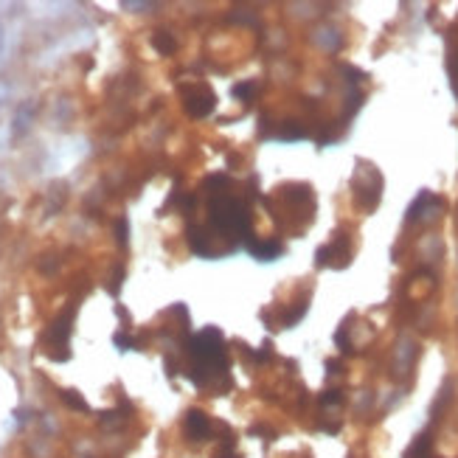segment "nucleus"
<instances>
[{
  "label": "nucleus",
  "mask_w": 458,
  "mask_h": 458,
  "mask_svg": "<svg viewBox=\"0 0 458 458\" xmlns=\"http://www.w3.org/2000/svg\"><path fill=\"white\" fill-rule=\"evenodd\" d=\"M116 346H118V349H135V340L118 332V335H116Z\"/></svg>",
  "instance_id": "obj_11"
},
{
  "label": "nucleus",
  "mask_w": 458,
  "mask_h": 458,
  "mask_svg": "<svg viewBox=\"0 0 458 458\" xmlns=\"http://www.w3.org/2000/svg\"><path fill=\"white\" fill-rule=\"evenodd\" d=\"M211 222L225 234H234V237H251V214L248 205L234 200V197H216L211 200Z\"/></svg>",
  "instance_id": "obj_1"
},
{
  "label": "nucleus",
  "mask_w": 458,
  "mask_h": 458,
  "mask_svg": "<svg viewBox=\"0 0 458 458\" xmlns=\"http://www.w3.org/2000/svg\"><path fill=\"white\" fill-rule=\"evenodd\" d=\"M343 396H340V391H326L324 394V405H338Z\"/></svg>",
  "instance_id": "obj_14"
},
{
  "label": "nucleus",
  "mask_w": 458,
  "mask_h": 458,
  "mask_svg": "<svg viewBox=\"0 0 458 458\" xmlns=\"http://www.w3.org/2000/svg\"><path fill=\"white\" fill-rule=\"evenodd\" d=\"M214 458H240V455L234 452V447H231V444H225L222 450H216V452H214Z\"/></svg>",
  "instance_id": "obj_12"
},
{
  "label": "nucleus",
  "mask_w": 458,
  "mask_h": 458,
  "mask_svg": "<svg viewBox=\"0 0 458 458\" xmlns=\"http://www.w3.org/2000/svg\"><path fill=\"white\" fill-rule=\"evenodd\" d=\"M234 96H237L240 102H251V99L256 96V82H242V85H237V88H234Z\"/></svg>",
  "instance_id": "obj_9"
},
{
  "label": "nucleus",
  "mask_w": 458,
  "mask_h": 458,
  "mask_svg": "<svg viewBox=\"0 0 458 458\" xmlns=\"http://www.w3.org/2000/svg\"><path fill=\"white\" fill-rule=\"evenodd\" d=\"M349 256H352V251H349L346 240L340 237L338 242L324 245V248L318 251V268H326V265H332V268H343V265L349 262Z\"/></svg>",
  "instance_id": "obj_3"
},
{
  "label": "nucleus",
  "mask_w": 458,
  "mask_h": 458,
  "mask_svg": "<svg viewBox=\"0 0 458 458\" xmlns=\"http://www.w3.org/2000/svg\"><path fill=\"white\" fill-rule=\"evenodd\" d=\"M71 318H74V310H68L60 321L51 324V332H48V343L54 349H62V354H68V338H71Z\"/></svg>",
  "instance_id": "obj_4"
},
{
  "label": "nucleus",
  "mask_w": 458,
  "mask_h": 458,
  "mask_svg": "<svg viewBox=\"0 0 458 458\" xmlns=\"http://www.w3.org/2000/svg\"><path fill=\"white\" fill-rule=\"evenodd\" d=\"M183 96H186V110H188V116H194V118L208 116V113L214 110V104H216V96H214L208 88H194V90H186Z\"/></svg>",
  "instance_id": "obj_2"
},
{
  "label": "nucleus",
  "mask_w": 458,
  "mask_h": 458,
  "mask_svg": "<svg viewBox=\"0 0 458 458\" xmlns=\"http://www.w3.org/2000/svg\"><path fill=\"white\" fill-rule=\"evenodd\" d=\"M152 46L160 51V54H172L177 46H174V40H172V34H166V32H158L155 37H152Z\"/></svg>",
  "instance_id": "obj_7"
},
{
  "label": "nucleus",
  "mask_w": 458,
  "mask_h": 458,
  "mask_svg": "<svg viewBox=\"0 0 458 458\" xmlns=\"http://www.w3.org/2000/svg\"><path fill=\"white\" fill-rule=\"evenodd\" d=\"M427 450H430V438L427 436H419L408 452V458H427Z\"/></svg>",
  "instance_id": "obj_8"
},
{
  "label": "nucleus",
  "mask_w": 458,
  "mask_h": 458,
  "mask_svg": "<svg viewBox=\"0 0 458 458\" xmlns=\"http://www.w3.org/2000/svg\"><path fill=\"white\" fill-rule=\"evenodd\" d=\"M116 234H118V242L124 245V242H127V219H118V225H116Z\"/></svg>",
  "instance_id": "obj_13"
},
{
  "label": "nucleus",
  "mask_w": 458,
  "mask_h": 458,
  "mask_svg": "<svg viewBox=\"0 0 458 458\" xmlns=\"http://www.w3.org/2000/svg\"><path fill=\"white\" fill-rule=\"evenodd\" d=\"M208 433H211L208 416L202 410H188L186 413V436L194 441H202V438H208Z\"/></svg>",
  "instance_id": "obj_5"
},
{
  "label": "nucleus",
  "mask_w": 458,
  "mask_h": 458,
  "mask_svg": "<svg viewBox=\"0 0 458 458\" xmlns=\"http://www.w3.org/2000/svg\"><path fill=\"white\" fill-rule=\"evenodd\" d=\"M121 279H124V270L118 268V270H116V279H113V284H110V293H118V284H121Z\"/></svg>",
  "instance_id": "obj_15"
},
{
  "label": "nucleus",
  "mask_w": 458,
  "mask_h": 458,
  "mask_svg": "<svg viewBox=\"0 0 458 458\" xmlns=\"http://www.w3.org/2000/svg\"><path fill=\"white\" fill-rule=\"evenodd\" d=\"M62 399H65V402H68L74 410H88V402H85V399H82L76 391H62Z\"/></svg>",
  "instance_id": "obj_10"
},
{
  "label": "nucleus",
  "mask_w": 458,
  "mask_h": 458,
  "mask_svg": "<svg viewBox=\"0 0 458 458\" xmlns=\"http://www.w3.org/2000/svg\"><path fill=\"white\" fill-rule=\"evenodd\" d=\"M245 245H248V251H251L259 262H273V259H279V256L284 254V245H282V242H254V240L248 237Z\"/></svg>",
  "instance_id": "obj_6"
}]
</instances>
